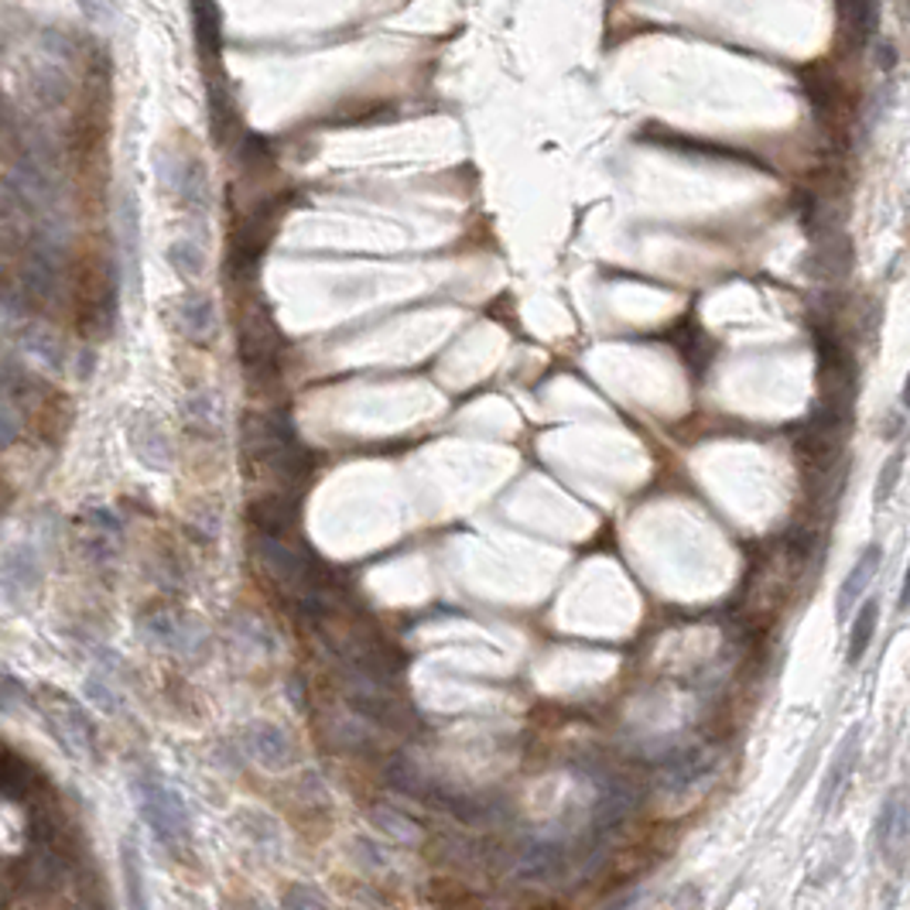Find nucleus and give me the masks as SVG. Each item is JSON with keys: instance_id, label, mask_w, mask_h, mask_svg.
<instances>
[{"instance_id": "1", "label": "nucleus", "mask_w": 910, "mask_h": 910, "mask_svg": "<svg viewBox=\"0 0 910 910\" xmlns=\"http://www.w3.org/2000/svg\"><path fill=\"white\" fill-rule=\"evenodd\" d=\"M243 452L285 486H301L311 473V455L285 414H251L243 422Z\"/></svg>"}, {"instance_id": "2", "label": "nucleus", "mask_w": 910, "mask_h": 910, "mask_svg": "<svg viewBox=\"0 0 910 910\" xmlns=\"http://www.w3.org/2000/svg\"><path fill=\"white\" fill-rule=\"evenodd\" d=\"M34 706H39L42 719L49 722L52 737L62 743V750L76 760H96L99 753V737H96V722L89 719V712L68 698L59 688H42L34 695Z\"/></svg>"}, {"instance_id": "3", "label": "nucleus", "mask_w": 910, "mask_h": 910, "mask_svg": "<svg viewBox=\"0 0 910 910\" xmlns=\"http://www.w3.org/2000/svg\"><path fill=\"white\" fill-rule=\"evenodd\" d=\"M134 797L137 808H141L145 822L151 825V832L168 846H179L189 838V812L179 797V791H171L158 774L145 770V774L134 777Z\"/></svg>"}, {"instance_id": "4", "label": "nucleus", "mask_w": 910, "mask_h": 910, "mask_svg": "<svg viewBox=\"0 0 910 910\" xmlns=\"http://www.w3.org/2000/svg\"><path fill=\"white\" fill-rule=\"evenodd\" d=\"M155 168H158L161 189H168L174 199H179L182 209H189V213H209L213 192H209V174L199 158H179L171 151H158Z\"/></svg>"}, {"instance_id": "5", "label": "nucleus", "mask_w": 910, "mask_h": 910, "mask_svg": "<svg viewBox=\"0 0 910 910\" xmlns=\"http://www.w3.org/2000/svg\"><path fill=\"white\" fill-rule=\"evenodd\" d=\"M80 541L86 548V554L93 562H114L120 554V541H124V528L120 517L107 507H86L80 514Z\"/></svg>"}, {"instance_id": "6", "label": "nucleus", "mask_w": 910, "mask_h": 910, "mask_svg": "<svg viewBox=\"0 0 910 910\" xmlns=\"http://www.w3.org/2000/svg\"><path fill=\"white\" fill-rule=\"evenodd\" d=\"M634 804H637L634 784L616 774L600 777V797H596V812H592V835H596V843H603V838L634 812Z\"/></svg>"}, {"instance_id": "7", "label": "nucleus", "mask_w": 910, "mask_h": 910, "mask_svg": "<svg viewBox=\"0 0 910 910\" xmlns=\"http://www.w3.org/2000/svg\"><path fill=\"white\" fill-rule=\"evenodd\" d=\"M716 766V753L706 750V747H685V750H675L668 760L660 763L657 770V781L668 794H681L688 787H695L702 777L712 774Z\"/></svg>"}, {"instance_id": "8", "label": "nucleus", "mask_w": 910, "mask_h": 910, "mask_svg": "<svg viewBox=\"0 0 910 910\" xmlns=\"http://www.w3.org/2000/svg\"><path fill=\"white\" fill-rule=\"evenodd\" d=\"M877 846L880 856L903 866L907 856V791L893 787L880 808V822H877Z\"/></svg>"}, {"instance_id": "9", "label": "nucleus", "mask_w": 910, "mask_h": 910, "mask_svg": "<svg viewBox=\"0 0 910 910\" xmlns=\"http://www.w3.org/2000/svg\"><path fill=\"white\" fill-rule=\"evenodd\" d=\"M859 743H863V732L859 726H853L843 740H838L835 753H832V763L825 770V777H822V791H818V804H822V812H828L832 804L838 801V794L846 791L849 777H853V770H856V760H859Z\"/></svg>"}, {"instance_id": "10", "label": "nucleus", "mask_w": 910, "mask_h": 910, "mask_svg": "<svg viewBox=\"0 0 910 910\" xmlns=\"http://www.w3.org/2000/svg\"><path fill=\"white\" fill-rule=\"evenodd\" d=\"M117 236H120V254H124V271L130 277V285L141 282V205L130 189L120 192L117 199Z\"/></svg>"}, {"instance_id": "11", "label": "nucleus", "mask_w": 910, "mask_h": 910, "mask_svg": "<svg viewBox=\"0 0 910 910\" xmlns=\"http://www.w3.org/2000/svg\"><path fill=\"white\" fill-rule=\"evenodd\" d=\"M880 562H883L880 544H869V548L856 558V565H853V572L846 575L843 589H838V600H835V616H838V623H846V620L856 613V606L863 603L869 582L877 579V572H880Z\"/></svg>"}, {"instance_id": "12", "label": "nucleus", "mask_w": 910, "mask_h": 910, "mask_svg": "<svg viewBox=\"0 0 910 910\" xmlns=\"http://www.w3.org/2000/svg\"><path fill=\"white\" fill-rule=\"evenodd\" d=\"M174 322H179V332L192 342H209L220 329V315H216V301L202 295V292H189L174 305Z\"/></svg>"}, {"instance_id": "13", "label": "nucleus", "mask_w": 910, "mask_h": 910, "mask_svg": "<svg viewBox=\"0 0 910 910\" xmlns=\"http://www.w3.org/2000/svg\"><path fill=\"white\" fill-rule=\"evenodd\" d=\"M569 866V853L554 838H535V843L517 856L520 880H558Z\"/></svg>"}, {"instance_id": "14", "label": "nucleus", "mask_w": 910, "mask_h": 910, "mask_svg": "<svg viewBox=\"0 0 910 910\" xmlns=\"http://www.w3.org/2000/svg\"><path fill=\"white\" fill-rule=\"evenodd\" d=\"M247 750L257 763H264L271 770H285L295 763L292 740L285 737V729H277L271 722H254L247 729Z\"/></svg>"}, {"instance_id": "15", "label": "nucleus", "mask_w": 910, "mask_h": 910, "mask_svg": "<svg viewBox=\"0 0 910 910\" xmlns=\"http://www.w3.org/2000/svg\"><path fill=\"white\" fill-rule=\"evenodd\" d=\"M130 445L137 452V459L151 469H168L171 463V445H168V435L165 428L155 422L151 414H141L137 422L130 425Z\"/></svg>"}, {"instance_id": "16", "label": "nucleus", "mask_w": 910, "mask_h": 910, "mask_svg": "<svg viewBox=\"0 0 910 910\" xmlns=\"http://www.w3.org/2000/svg\"><path fill=\"white\" fill-rule=\"evenodd\" d=\"M39 784H42L39 770H34L24 756L11 753L8 747L0 750V794L8 801H28V797H34Z\"/></svg>"}, {"instance_id": "17", "label": "nucleus", "mask_w": 910, "mask_h": 910, "mask_svg": "<svg viewBox=\"0 0 910 910\" xmlns=\"http://www.w3.org/2000/svg\"><path fill=\"white\" fill-rule=\"evenodd\" d=\"M295 514H298V507L285 494L261 497L251 507V520H254L257 535H271V538H288L292 523H295Z\"/></svg>"}, {"instance_id": "18", "label": "nucleus", "mask_w": 910, "mask_h": 910, "mask_svg": "<svg viewBox=\"0 0 910 910\" xmlns=\"http://www.w3.org/2000/svg\"><path fill=\"white\" fill-rule=\"evenodd\" d=\"M120 869H124V890H127V907L130 910H151L148 887H145V866H141V849H137L134 838L120 843Z\"/></svg>"}, {"instance_id": "19", "label": "nucleus", "mask_w": 910, "mask_h": 910, "mask_svg": "<svg viewBox=\"0 0 910 910\" xmlns=\"http://www.w3.org/2000/svg\"><path fill=\"white\" fill-rule=\"evenodd\" d=\"M141 629L148 634L151 644H161V647H171V650H182L189 644V623L174 613V610H155L141 620Z\"/></svg>"}, {"instance_id": "20", "label": "nucleus", "mask_w": 910, "mask_h": 910, "mask_svg": "<svg viewBox=\"0 0 910 910\" xmlns=\"http://www.w3.org/2000/svg\"><path fill=\"white\" fill-rule=\"evenodd\" d=\"M0 575H4V585L14 592H28L39 585L42 579V565H39V554H34L31 548H14L8 558H4V565H0Z\"/></svg>"}, {"instance_id": "21", "label": "nucleus", "mask_w": 910, "mask_h": 910, "mask_svg": "<svg viewBox=\"0 0 910 910\" xmlns=\"http://www.w3.org/2000/svg\"><path fill=\"white\" fill-rule=\"evenodd\" d=\"M877 623H880V603L877 600H866L856 606V620H853V637H849V664H859L872 644V634H877Z\"/></svg>"}, {"instance_id": "22", "label": "nucleus", "mask_w": 910, "mask_h": 910, "mask_svg": "<svg viewBox=\"0 0 910 910\" xmlns=\"http://www.w3.org/2000/svg\"><path fill=\"white\" fill-rule=\"evenodd\" d=\"M21 342H24V349H28V353H31L34 360H39L42 367H49V370H62L65 353H62V342H59V336H55V332H49L45 326H31V329H24Z\"/></svg>"}, {"instance_id": "23", "label": "nucleus", "mask_w": 910, "mask_h": 910, "mask_svg": "<svg viewBox=\"0 0 910 910\" xmlns=\"http://www.w3.org/2000/svg\"><path fill=\"white\" fill-rule=\"evenodd\" d=\"M165 257L182 277H189V282H195V277H202V271H205V254L192 240H174Z\"/></svg>"}, {"instance_id": "24", "label": "nucleus", "mask_w": 910, "mask_h": 910, "mask_svg": "<svg viewBox=\"0 0 910 910\" xmlns=\"http://www.w3.org/2000/svg\"><path fill=\"white\" fill-rule=\"evenodd\" d=\"M189 422L202 432H216L220 425V408L213 401V394H195L189 401Z\"/></svg>"}, {"instance_id": "25", "label": "nucleus", "mask_w": 910, "mask_h": 910, "mask_svg": "<svg viewBox=\"0 0 910 910\" xmlns=\"http://www.w3.org/2000/svg\"><path fill=\"white\" fill-rule=\"evenodd\" d=\"M282 903H285L288 910H329L326 900H322V893L311 890V887H305V883H292V887L282 893Z\"/></svg>"}, {"instance_id": "26", "label": "nucleus", "mask_w": 910, "mask_h": 910, "mask_svg": "<svg viewBox=\"0 0 910 910\" xmlns=\"http://www.w3.org/2000/svg\"><path fill=\"white\" fill-rule=\"evenodd\" d=\"M18 435H21V414H18V408L11 404L8 394H0V448L14 445Z\"/></svg>"}, {"instance_id": "27", "label": "nucleus", "mask_w": 910, "mask_h": 910, "mask_svg": "<svg viewBox=\"0 0 910 910\" xmlns=\"http://www.w3.org/2000/svg\"><path fill=\"white\" fill-rule=\"evenodd\" d=\"M28 702V688L18 681V678H11V675H4L0 671V712H18L21 706Z\"/></svg>"}, {"instance_id": "28", "label": "nucleus", "mask_w": 910, "mask_h": 910, "mask_svg": "<svg viewBox=\"0 0 910 910\" xmlns=\"http://www.w3.org/2000/svg\"><path fill=\"white\" fill-rule=\"evenodd\" d=\"M80 8H83V14H86V21H93V24H99V28H107L110 21H114V0H80Z\"/></svg>"}, {"instance_id": "29", "label": "nucleus", "mask_w": 910, "mask_h": 910, "mask_svg": "<svg viewBox=\"0 0 910 910\" xmlns=\"http://www.w3.org/2000/svg\"><path fill=\"white\" fill-rule=\"evenodd\" d=\"M900 469H903V455L897 452L893 459L883 466V476H880V486H877V500H880V504L893 494V483L900 479Z\"/></svg>"}, {"instance_id": "30", "label": "nucleus", "mask_w": 910, "mask_h": 910, "mask_svg": "<svg viewBox=\"0 0 910 910\" xmlns=\"http://www.w3.org/2000/svg\"><path fill=\"white\" fill-rule=\"evenodd\" d=\"M93 363H96L93 349H83V353H80V373H83V377H89V373H93Z\"/></svg>"}, {"instance_id": "31", "label": "nucleus", "mask_w": 910, "mask_h": 910, "mask_svg": "<svg viewBox=\"0 0 910 910\" xmlns=\"http://www.w3.org/2000/svg\"><path fill=\"white\" fill-rule=\"evenodd\" d=\"M0 750H4V743H0Z\"/></svg>"}]
</instances>
